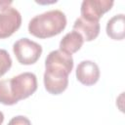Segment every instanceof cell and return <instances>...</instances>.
Here are the masks:
<instances>
[{
	"mask_svg": "<svg viewBox=\"0 0 125 125\" xmlns=\"http://www.w3.org/2000/svg\"><path fill=\"white\" fill-rule=\"evenodd\" d=\"M3 121H4V114L2 111H0V125L3 123Z\"/></svg>",
	"mask_w": 125,
	"mask_h": 125,
	"instance_id": "14",
	"label": "cell"
},
{
	"mask_svg": "<svg viewBox=\"0 0 125 125\" xmlns=\"http://www.w3.org/2000/svg\"><path fill=\"white\" fill-rule=\"evenodd\" d=\"M11 4H12V1H4V0L0 1V10L3 11L8 7H11Z\"/></svg>",
	"mask_w": 125,
	"mask_h": 125,
	"instance_id": "13",
	"label": "cell"
},
{
	"mask_svg": "<svg viewBox=\"0 0 125 125\" xmlns=\"http://www.w3.org/2000/svg\"><path fill=\"white\" fill-rule=\"evenodd\" d=\"M83 43H84V40H83L82 36L78 32L72 30V31L66 33L62 37V39L60 42L59 50L71 55V54H74L77 51H79L80 48L82 47Z\"/></svg>",
	"mask_w": 125,
	"mask_h": 125,
	"instance_id": "10",
	"label": "cell"
},
{
	"mask_svg": "<svg viewBox=\"0 0 125 125\" xmlns=\"http://www.w3.org/2000/svg\"><path fill=\"white\" fill-rule=\"evenodd\" d=\"M100 22L90 21L81 17L76 19L73 23V30L78 32L84 41H93L100 33Z\"/></svg>",
	"mask_w": 125,
	"mask_h": 125,
	"instance_id": "8",
	"label": "cell"
},
{
	"mask_svg": "<svg viewBox=\"0 0 125 125\" xmlns=\"http://www.w3.org/2000/svg\"><path fill=\"white\" fill-rule=\"evenodd\" d=\"M75 74L81 84L92 86L96 84L100 78V68L93 61H82L77 65Z\"/></svg>",
	"mask_w": 125,
	"mask_h": 125,
	"instance_id": "7",
	"label": "cell"
},
{
	"mask_svg": "<svg viewBox=\"0 0 125 125\" xmlns=\"http://www.w3.org/2000/svg\"><path fill=\"white\" fill-rule=\"evenodd\" d=\"M106 34L113 40H123L125 37V16L118 14L113 16L106 23Z\"/></svg>",
	"mask_w": 125,
	"mask_h": 125,
	"instance_id": "9",
	"label": "cell"
},
{
	"mask_svg": "<svg viewBox=\"0 0 125 125\" xmlns=\"http://www.w3.org/2000/svg\"><path fill=\"white\" fill-rule=\"evenodd\" d=\"M114 2L111 0H84L81 4V18L90 21H99L104 14L108 12Z\"/></svg>",
	"mask_w": 125,
	"mask_h": 125,
	"instance_id": "5",
	"label": "cell"
},
{
	"mask_svg": "<svg viewBox=\"0 0 125 125\" xmlns=\"http://www.w3.org/2000/svg\"><path fill=\"white\" fill-rule=\"evenodd\" d=\"M66 26V17L60 10H51L32 18L28 23V32L40 39L60 34Z\"/></svg>",
	"mask_w": 125,
	"mask_h": 125,
	"instance_id": "3",
	"label": "cell"
},
{
	"mask_svg": "<svg viewBox=\"0 0 125 125\" xmlns=\"http://www.w3.org/2000/svg\"><path fill=\"white\" fill-rule=\"evenodd\" d=\"M37 90V78L32 72H23L11 79L0 81V104H16L30 97Z\"/></svg>",
	"mask_w": 125,
	"mask_h": 125,
	"instance_id": "2",
	"label": "cell"
},
{
	"mask_svg": "<svg viewBox=\"0 0 125 125\" xmlns=\"http://www.w3.org/2000/svg\"><path fill=\"white\" fill-rule=\"evenodd\" d=\"M73 68L72 56L61 50L50 52L45 60L44 86L52 95H60L68 86V74Z\"/></svg>",
	"mask_w": 125,
	"mask_h": 125,
	"instance_id": "1",
	"label": "cell"
},
{
	"mask_svg": "<svg viewBox=\"0 0 125 125\" xmlns=\"http://www.w3.org/2000/svg\"><path fill=\"white\" fill-rule=\"evenodd\" d=\"M8 125H31V122L27 117L23 115H18L13 117L9 121Z\"/></svg>",
	"mask_w": 125,
	"mask_h": 125,
	"instance_id": "12",
	"label": "cell"
},
{
	"mask_svg": "<svg viewBox=\"0 0 125 125\" xmlns=\"http://www.w3.org/2000/svg\"><path fill=\"white\" fill-rule=\"evenodd\" d=\"M21 24V16L20 12L8 7L0 13V39H5L13 35Z\"/></svg>",
	"mask_w": 125,
	"mask_h": 125,
	"instance_id": "6",
	"label": "cell"
},
{
	"mask_svg": "<svg viewBox=\"0 0 125 125\" xmlns=\"http://www.w3.org/2000/svg\"><path fill=\"white\" fill-rule=\"evenodd\" d=\"M12 66V59L9 53L4 50L0 49V77L3 76Z\"/></svg>",
	"mask_w": 125,
	"mask_h": 125,
	"instance_id": "11",
	"label": "cell"
},
{
	"mask_svg": "<svg viewBox=\"0 0 125 125\" xmlns=\"http://www.w3.org/2000/svg\"><path fill=\"white\" fill-rule=\"evenodd\" d=\"M13 52L21 64L29 65L39 60L42 54V47L28 38H21L14 43Z\"/></svg>",
	"mask_w": 125,
	"mask_h": 125,
	"instance_id": "4",
	"label": "cell"
}]
</instances>
